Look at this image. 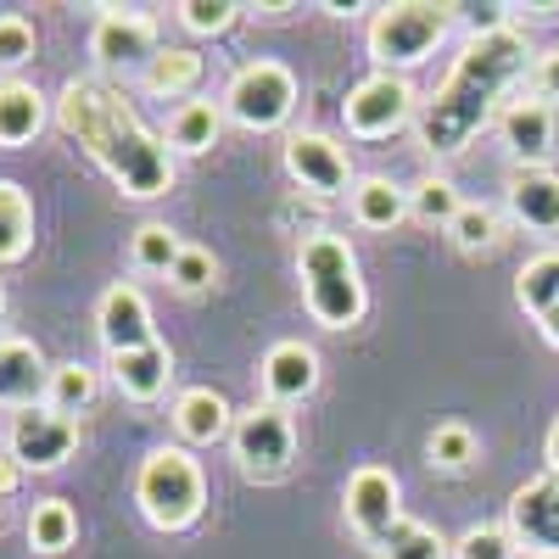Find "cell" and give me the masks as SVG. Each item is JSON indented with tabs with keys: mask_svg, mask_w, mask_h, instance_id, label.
<instances>
[{
	"mask_svg": "<svg viewBox=\"0 0 559 559\" xmlns=\"http://www.w3.org/2000/svg\"><path fill=\"white\" fill-rule=\"evenodd\" d=\"M532 68H537V57H532L526 28L503 23V28L471 34V45L453 57L448 79L419 102V118H414L419 146H426L431 157H459L503 112L509 84H521Z\"/></svg>",
	"mask_w": 559,
	"mask_h": 559,
	"instance_id": "obj_1",
	"label": "cell"
},
{
	"mask_svg": "<svg viewBox=\"0 0 559 559\" xmlns=\"http://www.w3.org/2000/svg\"><path fill=\"white\" fill-rule=\"evenodd\" d=\"M57 129L96 163L129 202H152L174 191L168 140L140 123L129 96L107 79H68L57 96Z\"/></svg>",
	"mask_w": 559,
	"mask_h": 559,
	"instance_id": "obj_2",
	"label": "cell"
},
{
	"mask_svg": "<svg viewBox=\"0 0 559 559\" xmlns=\"http://www.w3.org/2000/svg\"><path fill=\"white\" fill-rule=\"evenodd\" d=\"M297 286H302V308L313 313V324L324 331H353L369 313V286L347 236L336 229H313L297 247Z\"/></svg>",
	"mask_w": 559,
	"mask_h": 559,
	"instance_id": "obj_3",
	"label": "cell"
},
{
	"mask_svg": "<svg viewBox=\"0 0 559 559\" xmlns=\"http://www.w3.org/2000/svg\"><path fill=\"white\" fill-rule=\"evenodd\" d=\"M134 509L157 532H191L207 509V471L191 448H152L134 471Z\"/></svg>",
	"mask_w": 559,
	"mask_h": 559,
	"instance_id": "obj_4",
	"label": "cell"
},
{
	"mask_svg": "<svg viewBox=\"0 0 559 559\" xmlns=\"http://www.w3.org/2000/svg\"><path fill=\"white\" fill-rule=\"evenodd\" d=\"M453 17L459 7H448V0H386V7H376L369 12V34H364L376 73L419 68L453 34Z\"/></svg>",
	"mask_w": 559,
	"mask_h": 559,
	"instance_id": "obj_5",
	"label": "cell"
},
{
	"mask_svg": "<svg viewBox=\"0 0 559 559\" xmlns=\"http://www.w3.org/2000/svg\"><path fill=\"white\" fill-rule=\"evenodd\" d=\"M218 107L247 134H274L297 112V73L286 62H274V57H252V62H241L236 73H229Z\"/></svg>",
	"mask_w": 559,
	"mask_h": 559,
	"instance_id": "obj_6",
	"label": "cell"
},
{
	"mask_svg": "<svg viewBox=\"0 0 559 559\" xmlns=\"http://www.w3.org/2000/svg\"><path fill=\"white\" fill-rule=\"evenodd\" d=\"M229 453H236V471L247 481H280L292 476L297 464V419L280 403H252L236 414V431H229Z\"/></svg>",
	"mask_w": 559,
	"mask_h": 559,
	"instance_id": "obj_7",
	"label": "cell"
},
{
	"mask_svg": "<svg viewBox=\"0 0 559 559\" xmlns=\"http://www.w3.org/2000/svg\"><path fill=\"white\" fill-rule=\"evenodd\" d=\"M342 515H347V526H353V537L364 543V548H386V537L408 521L403 515V487H397V476L386 471V464H358V471L347 476V487H342Z\"/></svg>",
	"mask_w": 559,
	"mask_h": 559,
	"instance_id": "obj_8",
	"label": "cell"
},
{
	"mask_svg": "<svg viewBox=\"0 0 559 559\" xmlns=\"http://www.w3.org/2000/svg\"><path fill=\"white\" fill-rule=\"evenodd\" d=\"M414 118H419V102H414V84L403 73H369L342 102V123L353 140H392Z\"/></svg>",
	"mask_w": 559,
	"mask_h": 559,
	"instance_id": "obj_9",
	"label": "cell"
},
{
	"mask_svg": "<svg viewBox=\"0 0 559 559\" xmlns=\"http://www.w3.org/2000/svg\"><path fill=\"white\" fill-rule=\"evenodd\" d=\"M280 163H286L292 185L297 191H308L313 202H331V197H347L353 191V163H347V146L342 140H331L324 129H297L286 134V152H280Z\"/></svg>",
	"mask_w": 559,
	"mask_h": 559,
	"instance_id": "obj_10",
	"label": "cell"
},
{
	"mask_svg": "<svg viewBox=\"0 0 559 559\" xmlns=\"http://www.w3.org/2000/svg\"><path fill=\"white\" fill-rule=\"evenodd\" d=\"M163 51L157 17L134 7H96V28H90V57L102 73H140Z\"/></svg>",
	"mask_w": 559,
	"mask_h": 559,
	"instance_id": "obj_11",
	"label": "cell"
},
{
	"mask_svg": "<svg viewBox=\"0 0 559 559\" xmlns=\"http://www.w3.org/2000/svg\"><path fill=\"white\" fill-rule=\"evenodd\" d=\"M503 532L515 537L526 559H554L559 554V476H532L526 487L509 492L503 503Z\"/></svg>",
	"mask_w": 559,
	"mask_h": 559,
	"instance_id": "obj_12",
	"label": "cell"
},
{
	"mask_svg": "<svg viewBox=\"0 0 559 559\" xmlns=\"http://www.w3.org/2000/svg\"><path fill=\"white\" fill-rule=\"evenodd\" d=\"M79 448V419H62L51 408H17L12 426H7V453L23 464V471L45 476V471H62Z\"/></svg>",
	"mask_w": 559,
	"mask_h": 559,
	"instance_id": "obj_13",
	"label": "cell"
},
{
	"mask_svg": "<svg viewBox=\"0 0 559 559\" xmlns=\"http://www.w3.org/2000/svg\"><path fill=\"white\" fill-rule=\"evenodd\" d=\"M96 336H102L107 358L134 353V347H152V342H157V324H152V302H146V292L129 286V280L107 286L102 302H96Z\"/></svg>",
	"mask_w": 559,
	"mask_h": 559,
	"instance_id": "obj_14",
	"label": "cell"
},
{
	"mask_svg": "<svg viewBox=\"0 0 559 559\" xmlns=\"http://www.w3.org/2000/svg\"><path fill=\"white\" fill-rule=\"evenodd\" d=\"M498 134H503L509 157H515V168H548V157H554V107L543 96L503 102Z\"/></svg>",
	"mask_w": 559,
	"mask_h": 559,
	"instance_id": "obj_15",
	"label": "cell"
},
{
	"mask_svg": "<svg viewBox=\"0 0 559 559\" xmlns=\"http://www.w3.org/2000/svg\"><path fill=\"white\" fill-rule=\"evenodd\" d=\"M258 381H263V403H308L319 386V353L308 342H274L258 364Z\"/></svg>",
	"mask_w": 559,
	"mask_h": 559,
	"instance_id": "obj_16",
	"label": "cell"
},
{
	"mask_svg": "<svg viewBox=\"0 0 559 559\" xmlns=\"http://www.w3.org/2000/svg\"><path fill=\"white\" fill-rule=\"evenodd\" d=\"M503 207L532 236H559V174L554 168H515L503 185Z\"/></svg>",
	"mask_w": 559,
	"mask_h": 559,
	"instance_id": "obj_17",
	"label": "cell"
},
{
	"mask_svg": "<svg viewBox=\"0 0 559 559\" xmlns=\"http://www.w3.org/2000/svg\"><path fill=\"white\" fill-rule=\"evenodd\" d=\"M515 302H521V313L543 331V342L559 353V247H548V252H537V258L521 263V274H515Z\"/></svg>",
	"mask_w": 559,
	"mask_h": 559,
	"instance_id": "obj_18",
	"label": "cell"
},
{
	"mask_svg": "<svg viewBox=\"0 0 559 559\" xmlns=\"http://www.w3.org/2000/svg\"><path fill=\"white\" fill-rule=\"evenodd\" d=\"M51 364L23 336H0V408H39Z\"/></svg>",
	"mask_w": 559,
	"mask_h": 559,
	"instance_id": "obj_19",
	"label": "cell"
},
{
	"mask_svg": "<svg viewBox=\"0 0 559 559\" xmlns=\"http://www.w3.org/2000/svg\"><path fill=\"white\" fill-rule=\"evenodd\" d=\"M174 431L191 448L229 442V431H236V408H229V397L213 392V386H185L174 397Z\"/></svg>",
	"mask_w": 559,
	"mask_h": 559,
	"instance_id": "obj_20",
	"label": "cell"
},
{
	"mask_svg": "<svg viewBox=\"0 0 559 559\" xmlns=\"http://www.w3.org/2000/svg\"><path fill=\"white\" fill-rule=\"evenodd\" d=\"M202 73H207L202 51H191V45H163V51L140 68V90H146L152 102H197Z\"/></svg>",
	"mask_w": 559,
	"mask_h": 559,
	"instance_id": "obj_21",
	"label": "cell"
},
{
	"mask_svg": "<svg viewBox=\"0 0 559 559\" xmlns=\"http://www.w3.org/2000/svg\"><path fill=\"white\" fill-rule=\"evenodd\" d=\"M107 369H112V386H118L129 403H157V397L168 392V381H174V353H168L163 342H152V347L118 353Z\"/></svg>",
	"mask_w": 559,
	"mask_h": 559,
	"instance_id": "obj_22",
	"label": "cell"
},
{
	"mask_svg": "<svg viewBox=\"0 0 559 559\" xmlns=\"http://www.w3.org/2000/svg\"><path fill=\"white\" fill-rule=\"evenodd\" d=\"M51 123V102L39 96L28 79H0V146L17 152Z\"/></svg>",
	"mask_w": 559,
	"mask_h": 559,
	"instance_id": "obj_23",
	"label": "cell"
},
{
	"mask_svg": "<svg viewBox=\"0 0 559 559\" xmlns=\"http://www.w3.org/2000/svg\"><path fill=\"white\" fill-rule=\"evenodd\" d=\"M347 213L358 229H397L408 218V191L386 174H364L347 191Z\"/></svg>",
	"mask_w": 559,
	"mask_h": 559,
	"instance_id": "obj_24",
	"label": "cell"
},
{
	"mask_svg": "<svg viewBox=\"0 0 559 559\" xmlns=\"http://www.w3.org/2000/svg\"><path fill=\"white\" fill-rule=\"evenodd\" d=\"M218 134H224V107L218 102H179L174 118H168V152H185V157H202L218 146Z\"/></svg>",
	"mask_w": 559,
	"mask_h": 559,
	"instance_id": "obj_25",
	"label": "cell"
},
{
	"mask_svg": "<svg viewBox=\"0 0 559 559\" xmlns=\"http://www.w3.org/2000/svg\"><path fill=\"white\" fill-rule=\"evenodd\" d=\"M34 247V197L17 179H0V269L23 263Z\"/></svg>",
	"mask_w": 559,
	"mask_h": 559,
	"instance_id": "obj_26",
	"label": "cell"
},
{
	"mask_svg": "<svg viewBox=\"0 0 559 559\" xmlns=\"http://www.w3.org/2000/svg\"><path fill=\"white\" fill-rule=\"evenodd\" d=\"M102 392V376L90 369L84 358H68V364H51V381H45V408L62 414V419H79Z\"/></svg>",
	"mask_w": 559,
	"mask_h": 559,
	"instance_id": "obj_27",
	"label": "cell"
},
{
	"mask_svg": "<svg viewBox=\"0 0 559 559\" xmlns=\"http://www.w3.org/2000/svg\"><path fill=\"white\" fill-rule=\"evenodd\" d=\"M28 548L34 554H68L73 537H79V515H73V503L68 498H39L28 509Z\"/></svg>",
	"mask_w": 559,
	"mask_h": 559,
	"instance_id": "obj_28",
	"label": "cell"
},
{
	"mask_svg": "<svg viewBox=\"0 0 559 559\" xmlns=\"http://www.w3.org/2000/svg\"><path fill=\"white\" fill-rule=\"evenodd\" d=\"M448 241H453L459 252H471V258L492 252V247L503 241V213H498V207H487V202H464V207H459V218L448 224Z\"/></svg>",
	"mask_w": 559,
	"mask_h": 559,
	"instance_id": "obj_29",
	"label": "cell"
},
{
	"mask_svg": "<svg viewBox=\"0 0 559 559\" xmlns=\"http://www.w3.org/2000/svg\"><path fill=\"white\" fill-rule=\"evenodd\" d=\"M476 453H481V442H476V431L464 426V419H442V426L426 437V459H431V471H448V476L471 471Z\"/></svg>",
	"mask_w": 559,
	"mask_h": 559,
	"instance_id": "obj_30",
	"label": "cell"
},
{
	"mask_svg": "<svg viewBox=\"0 0 559 559\" xmlns=\"http://www.w3.org/2000/svg\"><path fill=\"white\" fill-rule=\"evenodd\" d=\"M174 12H179V28H185V34H197V39H224L252 7H241V0H179Z\"/></svg>",
	"mask_w": 559,
	"mask_h": 559,
	"instance_id": "obj_31",
	"label": "cell"
},
{
	"mask_svg": "<svg viewBox=\"0 0 559 559\" xmlns=\"http://www.w3.org/2000/svg\"><path fill=\"white\" fill-rule=\"evenodd\" d=\"M459 207H464V197H459V185L448 179V174H426L408 191V218H419V224H453L459 218Z\"/></svg>",
	"mask_w": 559,
	"mask_h": 559,
	"instance_id": "obj_32",
	"label": "cell"
},
{
	"mask_svg": "<svg viewBox=\"0 0 559 559\" xmlns=\"http://www.w3.org/2000/svg\"><path fill=\"white\" fill-rule=\"evenodd\" d=\"M179 252H185V241L174 236L168 224H140L134 236H129V263L140 269V274H168L174 263H179Z\"/></svg>",
	"mask_w": 559,
	"mask_h": 559,
	"instance_id": "obj_33",
	"label": "cell"
},
{
	"mask_svg": "<svg viewBox=\"0 0 559 559\" xmlns=\"http://www.w3.org/2000/svg\"><path fill=\"white\" fill-rule=\"evenodd\" d=\"M381 559H453V543H448L437 526H426V521H403V526L386 537Z\"/></svg>",
	"mask_w": 559,
	"mask_h": 559,
	"instance_id": "obj_34",
	"label": "cell"
},
{
	"mask_svg": "<svg viewBox=\"0 0 559 559\" xmlns=\"http://www.w3.org/2000/svg\"><path fill=\"white\" fill-rule=\"evenodd\" d=\"M34 51H39V34H34V23H28V17H17V12L0 17V73L12 79L23 62H34Z\"/></svg>",
	"mask_w": 559,
	"mask_h": 559,
	"instance_id": "obj_35",
	"label": "cell"
},
{
	"mask_svg": "<svg viewBox=\"0 0 559 559\" xmlns=\"http://www.w3.org/2000/svg\"><path fill=\"white\" fill-rule=\"evenodd\" d=\"M213 280H218V258H213L207 247H185V252H179V263L168 269V286H174V292H185V297L207 292Z\"/></svg>",
	"mask_w": 559,
	"mask_h": 559,
	"instance_id": "obj_36",
	"label": "cell"
},
{
	"mask_svg": "<svg viewBox=\"0 0 559 559\" xmlns=\"http://www.w3.org/2000/svg\"><path fill=\"white\" fill-rule=\"evenodd\" d=\"M453 559H521V548L503 526H471L453 543Z\"/></svg>",
	"mask_w": 559,
	"mask_h": 559,
	"instance_id": "obj_37",
	"label": "cell"
},
{
	"mask_svg": "<svg viewBox=\"0 0 559 559\" xmlns=\"http://www.w3.org/2000/svg\"><path fill=\"white\" fill-rule=\"evenodd\" d=\"M532 96H543V102H559V51L537 57V68H532Z\"/></svg>",
	"mask_w": 559,
	"mask_h": 559,
	"instance_id": "obj_38",
	"label": "cell"
},
{
	"mask_svg": "<svg viewBox=\"0 0 559 559\" xmlns=\"http://www.w3.org/2000/svg\"><path fill=\"white\" fill-rule=\"evenodd\" d=\"M23 476H28V471H23V464H17L12 453H0V498H12V492L23 487Z\"/></svg>",
	"mask_w": 559,
	"mask_h": 559,
	"instance_id": "obj_39",
	"label": "cell"
},
{
	"mask_svg": "<svg viewBox=\"0 0 559 559\" xmlns=\"http://www.w3.org/2000/svg\"><path fill=\"white\" fill-rule=\"evenodd\" d=\"M543 459H548V476H559V419L548 426V442H543Z\"/></svg>",
	"mask_w": 559,
	"mask_h": 559,
	"instance_id": "obj_40",
	"label": "cell"
},
{
	"mask_svg": "<svg viewBox=\"0 0 559 559\" xmlns=\"http://www.w3.org/2000/svg\"><path fill=\"white\" fill-rule=\"evenodd\" d=\"M7 521H12V509H7V498H0V532H7Z\"/></svg>",
	"mask_w": 559,
	"mask_h": 559,
	"instance_id": "obj_41",
	"label": "cell"
},
{
	"mask_svg": "<svg viewBox=\"0 0 559 559\" xmlns=\"http://www.w3.org/2000/svg\"><path fill=\"white\" fill-rule=\"evenodd\" d=\"M0 319H7V280H0Z\"/></svg>",
	"mask_w": 559,
	"mask_h": 559,
	"instance_id": "obj_42",
	"label": "cell"
},
{
	"mask_svg": "<svg viewBox=\"0 0 559 559\" xmlns=\"http://www.w3.org/2000/svg\"><path fill=\"white\" fill-rule=\"evenodd\" d=\"M554 559H559V554H554Z\"/></svg>",
	"mask_w": 559,
	"mask_h": 559,
	"instance_id": "obj_43",
	"label": "cell"
}]
</instances>
